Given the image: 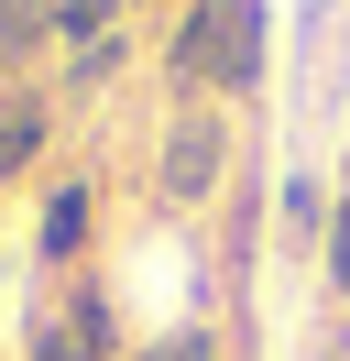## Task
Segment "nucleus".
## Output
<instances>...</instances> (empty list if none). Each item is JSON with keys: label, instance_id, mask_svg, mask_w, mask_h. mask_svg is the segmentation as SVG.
<instances>
[{"label": "nucleus", "instance_id": "9d476101", "mask_svg": "<svg viewBox=\"0 0 350 361\" xmlns=\"http://www.w3.org/2000/svg\"><path fill=\"white\" fill-rule=\"evenodd\" d=\"M318 252H328V285H339V307H350V219H328V241H318Z\"/></svg>", "mask_w": 350, "mask_h": 361}, {"label": "nucleus", "instance_id": "7ed1b4c3", "mask_svg": "<svg viewBox=\"0 0 350 361\" xmlns=\"http://www.w3.org/2000/svg\"><path fill=\"white\" fill-rule=\"evenodd\" d=\"M77 252H88V176H55L44 186V219H33V263L66 274Z\"/></svg>", "mask_w": 350, "mask_h": 361}, {"label": "nucleus", "instance_id": "423d86ee", "mask_svg": "<svg viewBox=\"0 0 350 361\" xmlns=\"http://www.w3.org/2000/svg\"><path fill=\"white\" fill-rule=\"evenodd\" d=\"M121 11H131V0H55V44H66V55L121 44Z\"/></svg>", "mask_w": 350, "mask_h": 361}, {"label": "nucleus", "instance_id": "0eeeda50", "mask_svg": "<svg viewBox=\"0 0 350 361\" xmlns=\"http://www.w3.org/2000/svg\"><path fill=\"white\" fill-rule=\"evenodd\" d=\"M55 307L77 317V350H88V361H109V350H121V317H109V285H77V295H55Z\"/></svg>", "mask_w": 350, "mask_h": 361}, {"label": "nucleus", "instance_id": "1a4fd4ad", "mask_svg": "<svg viewBox=\"0 0 350 361\" xmlns=\"http://www.w3.org/2000/svg\"><path fill=\"white\" fill-rule=\"evenodd\" d=\"M131 361H219V329H164V339H143Z\"/></svg>", "mask_w": 350, "mask_h": 361}, {"label": "nucleus", "instance_id": "f03ea898", "mask_svg": "<svg viewBox=\"0 0 350 361\" xmlns=\"http://www.w3.org/2000/svg\"><path fill=\"white\" fill-rule=\"evenodd\" d=\"M219 176H230V121H219L208 99H186V110L164 121V197L175 208H208Z\"/></svg>", "mask_w": 350, "mask_h": 361}, {"label": "nucleus", "instance_id": "20e7f679", "mask_svg": "<svg viewBox=\"0 0 350 361\" xmlns=\"http://www.w3.org/2000/svg\"><path fill=\"white\" fill-rule=\"evenodd\" d=\"M274 241H284V252H318V241H328V186H318V176H284V186H274Z\"/></svg>", "mask_w": 350, "mask_h": 361}, {"label": "nucleus", "instance_id": "39448f33", "mask_svg": "<svg viewBox=\"0 0 350 361\" xmlns=\"http://www.w3.org/2000/svg\"><path fill=\"white\" fill-rule=\"evenodd\" d=\"M55 44V0H0V88Z\"/></svg>", "mask_w": 350, "mask_h": 361}, {"label": "nucleus", "instance_id": "f257e3e1", "mask_svg": "<svg viewBox=\"0 0 350 361\" xmlns=\"http://www.w3.org/2000/svg\"><path fill=\"white\" fill-rule=\"evenodd\" d=\"M262 77V0H197L175 33V88L186 99H241Z\"/></svg>", "mask_w": 350, "mask_h": 361}, {"label": "nucleus", "instance_id": "6e6552de", "mask_svg": "<svg viewBox=\"0 0 350 361\" xmlns=\"http://www.w3.org/2000/svg\"><path fill=\"white\" fill-rule=\"evenodd\" d=\"M22 361H88V350H77V317H66V307H33V329H22Z\"/></svg>", "mask_w": 350, "mask_h": 361}]
</instances>
